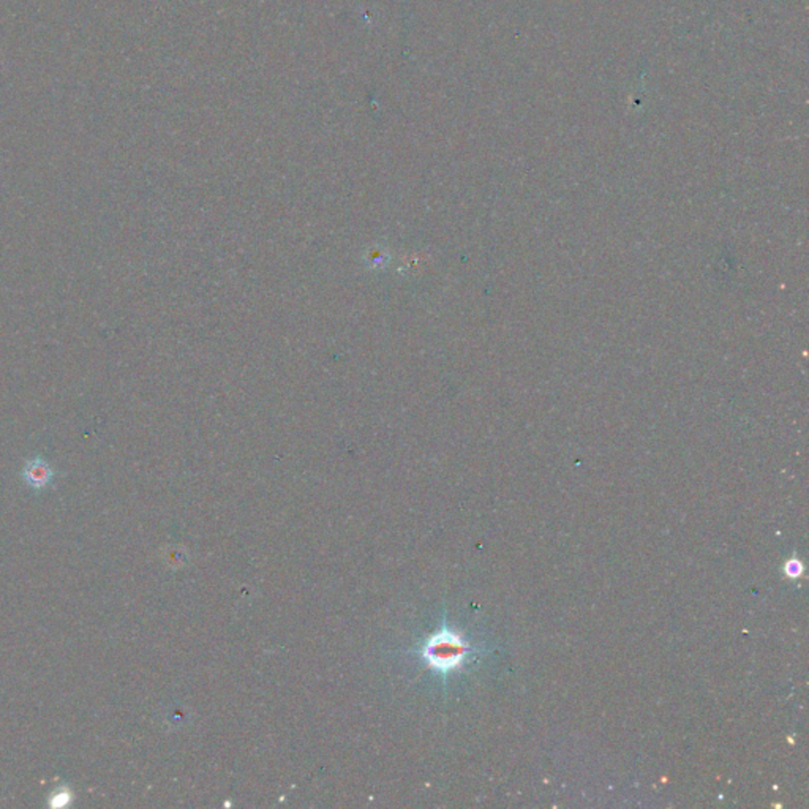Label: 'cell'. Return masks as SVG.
I'll return each instance as SVG.
<instances>
[{"label":"cell","mask_w":809,"mask_h":809,"mask_svg":"<svg viewBox=\"0 0 809 809\" xmlns=\"http://www.w3.org/2000/svg\"><path fill=\"white\" fill-rule=\"evenodd\" d=\"M468 651V645L462 640L460 636L454 632L443 631L432 637L427 645H425L424 656L430 665L441 672H448L451 669L459 667L465 654Z\"/></svg>","instance_id":"1"},{"label":"cell","mask_w":809,"mask_h":809,"mask_svg":"<svg viewBox=\"0 0 809 809\" xmlns=\"http://www.w3.org/2000/svg\"><path fill=\"white\" fill-rule=\"evenodd\" d=\"M70 798H72L70 792L65 790V789H61V790L57 792V794L52 795V800H51V803H52V805H54V806H65L67 803H68V800H70Z\"/></svg>","instance_id":"3"},{"label":"cell","mask_w":809,"mask_h":809,"mask_svg":"<svg viewBox=\"0 0 809 809\" xmlns=\"http://www.w3.org/2000/svg\"><path fill=\"white\" fill-rule=\"evenodd\" d=\"M24 477L25 482L34 488H43L51 482L52 471L46 462L35 459L29 462L24 468Z\"/></svg>","instance_id":"2"}]
</instances>
